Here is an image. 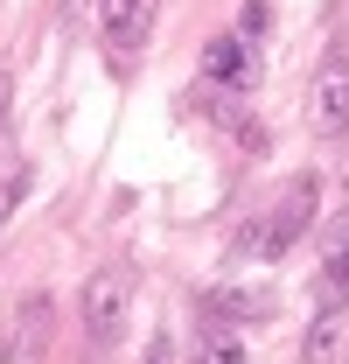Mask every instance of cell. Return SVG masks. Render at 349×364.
Listing matches in <instances>:
<instances>
[{
    "mask_svg": "<svg viewBox=\"0 0 349 364\" xmlns=\"http://www.w3.org/2000/svg\"><path fill=\"white\" fill-rule=\"evenodd\" d=\"M154 7L161 0H98V36L112 49H140L154 36Z\"/></svg>",
    "mask_w": 349,
    "mask_h": 364,
    "instance_id": "obj_5",
    "label": "cell"
},
{
    "mask_svg": "<svg viewBox=\"0 0 349 364\" xmlns=\"http://www.w3.org/2000/svg\"><path fill=\"white\" fill-rule=\"evenodd\" d=\"M265 21H272V14H265V0H245V21H238V43H259V36H265Z\"/></svg>",
    "mask_w": 349,
    "mask_h": 364,
    "instance_id": "obj_11",
    "label": "cell"
},
{
    "mask_svg": "<svg viewBox=\"0 0 349 364\" xmlns=\"http://www.w3.org/2000/svg\"><path fill=\"white\" fill-rule=\"evenodd\" d=\"M336 343H343V329H336V316L321 309L314 329H307V343H301V358H307V364H336Z\"/></svg>",
    "mask_w": 349,
    "mask_h": 364,
    "instance_id": "obj_8",
    "label": "cell"
},
{
    "mask_svg": "<svg viewBox=\"0 0 349 364\" xmlns=\"http://www.w3.org/2000/svg\"><path fill=\"white\" fill-rule=\"evenodd\" d=\"M43 329H49V301H43V294H28V301H21V358L43 350Z\"/></svg>",
    "mask_w": 349,
    "mask_h": 364,
    "instance_id": "obj_9",
    "label": "cell"
},
{
    "mask_svg": "<svg viewBox=\"0 0 349 364\" xmlns=\"http://www.w3.org/2000/svg\"><path fill=\"white\" fill-rule=\"evenodd\" d=\"M126 316H133V280L119 267L91 273V287H84V336L98 343V350H112V343L126 336Z\"/></svg>",
    "mask_w": 349,
    "mask_h": 364,
    "instance_id": "obj_2",
    "label": "cell"
},
{
    "mask_svg": "<svg viewBox=\"0 0 349 364\" xmlns=\"http://www.w3.org/2000/svg\"><path fill=\"white\" fill-rule=\"evenodd\" d=\"M21 196H28V176H7V182H0V231H7V218H14Z\"/></svg>",
    "mask_w": 349,
    "mask_h": 364,
    "instance_id": "obj_12",
    "label": "cell"
},
{
    "mask_svg": "<svg viewBox=\"0 0 349 364\" xmlns=\"http://www.w3.org/2000/svg\"><path fill=\"white\" fill-rule=\"evenodd\" d=\"M7 105H14V77L0 70V119H7Z\"/></svg>",
    "mask_w": 349,
    "mask_h": 364,
    "instance_id": "obj_14",
    "label": "cell"
},
{
    "mask_svg": "<svg viewBox=\"0 0 349 364\" xmlns=\"http://www.w3.org/2000/svg\"><path fill=\"white\" fill-rule=\"evenodd\" d=\"M140 364H174V343H168V336H154V343L140 350Z\"/></svg>",
    "mask_w": 349,
    "mask_h": 364,
    "instance_id": "obj_13",
    "label": "cell"
},
{
    "mask_svg": "<svg viewBox=\"0 0 349 364\" xmlns=\"http://www.w3.org/2000/svg\"><path fill=\"white\" fill-rule=\"evenodd\" d=\"M210 316H265V301L238 294V287H217V294H210Z\"/></svg>",
    "mask_w": 349,
    "mask_h": 364,
    "instance_id": "obj_10",
    "label": "cell"
},
{
    "mask_svg": "<svg viewBox=\"0 0 349 364\" xmlns=\"http://www.w3.org/2000/svg\"><path fill=\"white\" fill-rule=\"evenodd\" d=\"M314 294H321V309H328V316H343V309H349V218H336V225H328V238H321V273H314Z\"/></svg>",
    "mask_w": 349,
    "mask_h": 364,
    "instance_id": "obj_4",
    "label": "cell"
},
{
    "mask_svg": "<svg viewBox=\"0 0 349 364\" xmlns=\"http://www.w3.org/2000/svg\"><path fill=\"white\" fill-rule=\"evenodd\" d=\"M307 127L314 134H349V49H328L314 85H307Z\"/></svg>",
    "mask_w": 349,
    "mask_h": 364,
    "instance_id": "obj_3",
    "label": "cell"
},
{
    "mask_svg": "<svg viewBox=\"0 0 349 364\" xmlns=\"http://www.w3.org/2000/svg\"><path fill=\"white\" fill-rule=\"evenodd\" d=\"M189 364H245V343H238L223 322H203L196 343H189Z\"/></svg>",
    "mask_w": 349,
    "mask_h": 364,
    "instance_id": "obj_7",
    "label": "cell"
},
{
    "mask_svg": "<svg viewBox=\"0 0 349 364\" xmlns=\"http://www.w3.org/2000/svg\"><path fill=\"white\" fill-rule=\"evenodd\" d=\"M203 77H210L217 91H252V85H259L252 43H238V36H217V43L203 49Z\"/></svg>",
    "mask_w": 349,
    "mask_h": 364,
    "instance_id": "obj_6",
    "label": "cell"
},
{
    "mask_svg": "<svg viewBox=\"0 0 349 364\" xmlns=\"http://www.w3.org/2000/svg\"><path fill=\"white\" fill-rule=\"evenodd\" d=\"M314 182H321V176H294V182H287V196L265 210L259 225H245V238H238V245H245L252 259H279V252H294V245L307 238L314 203H321V189H314Z\"/></svg>",
    "mask_w": 349,
    "mask_h": 364,
    "instance_id": "obj_1",
    "label": "cell"
}]
</instances>
